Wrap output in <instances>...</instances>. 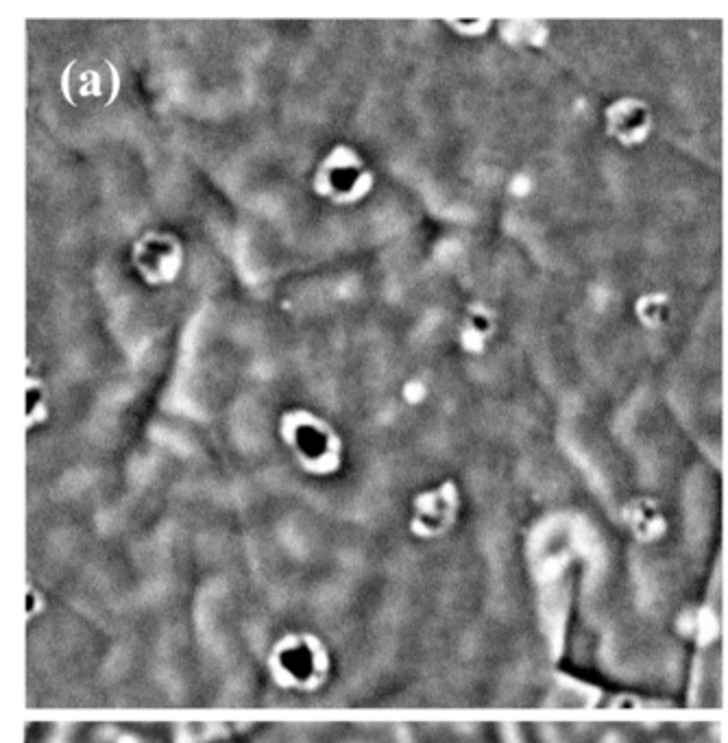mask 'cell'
<instances>
[{
    "label": "cell",
    "instance_id": "obj_1",
    "mask_svg": "<svg viewBox=\"0 0 728 743\" xmlns=\"http://www.w3.org/2000/svg\"><path fill=\"white\" fill-rule=\"evenodd\" d=\"M282 665L288 674L303 678L312 672V659L306 650H291L282 656Z\"/></svg>",
    "mask_w": 728,
    "mask_h": 743
}]
</instances>
